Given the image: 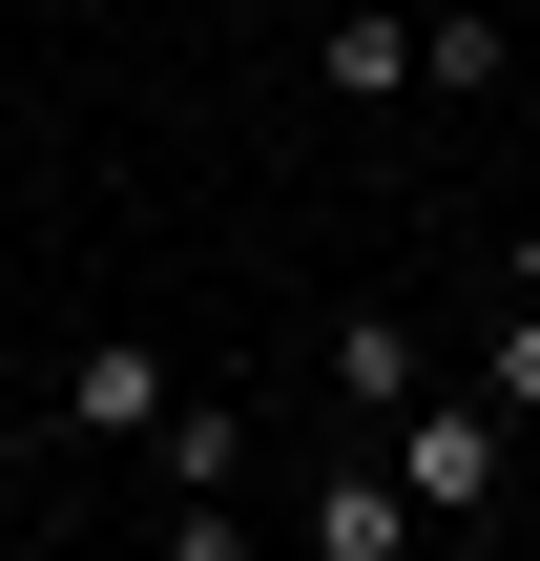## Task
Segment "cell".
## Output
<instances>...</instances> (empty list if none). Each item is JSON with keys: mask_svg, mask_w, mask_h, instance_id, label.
<instances>
[{"mask_svg": "<svg viewBox=\"0 0 540 561\" xmlns=\"http://www.w3.org/2000/svg\"><path fill=\"white\" fill-rule=\"evenodd\" d=\"M375 458H395V500H416L437 541H479V520L520 500V416H499V396H416V416H395Z\"/></svg>", "mask_w": 540, "mask_h": 561, "instance_id": "6da1fadb", "label": "cell"}, {"mask_svg": "<svg viewBox=\"0 0 540 561\" xmlns=\"http://www.w3.org/2000/svg\"><path fill=\"white\" fill-rule=\"evenodd\" d=\"M291 561H437V520L395 500V458H333V479L291 500Z\"/></svg>", "mask_w": 540, "mask_h": 561, "instance_id": "7a4b0ae2", "label": "cell"}, {"mask_svg": "<svg viewBox=\"0 0 540 561\" xmlns=\"http://www.w3.org/2000/svg\"><path fill=\"white\" fill-rule=\"evenodd\" d=\"M312 375H333V416H354V437H395V416L437 396V354H416V312H333V354H312Z\"/></svg>", "mask_w": 540, "mask_h": 561, "instance_id": "3957f363", "label": "cell"}, {"mask_svg": "<svg viewBox=\"0 0 540 561\" xmlns=\"http://www.w3.org/2000/svg\"><path fill=\"white\" fill-rule=\"evenodd\" d=\"M312 83L333 104H416V0H312Z\"/></svg>", "mask_w": 540, "mask_h": 561, "instance_id": "277c9868", "label": "cell"}, {"mask_svg": "<svg viewBox=\"0 0 540 561\" xmlns=\"http://www.w3.org/2000/svg\"><path fill=\"white\" fill-rule=\"evenodd\" d=\"M166 396H187V375H166L146 333H83V354H62V437H146Z\"/></svg>", "mask_w": 540, "mask_h": 561, "instance_id": "5b68a950", "label": "cell"}, {"mask_svg": "<svg viewBox=\"0 0 540 561\" xmlns=\"http://www.w3.org/2000/svg\"><path fill=\"white\" fill-rule=\"evenodd\" d=\"M146 479H166V500H250V416H229V396H166V416H146Z\"/></svg>", "mask_w": 540, "mask_h": 561, "instance_id": "8992f818", "label": "cell"}, {"mask_svg": "<svg viewBox=\"0 0 540 561\" xmlns=\"http://www.w3.org/2000/svg\"><path fill=\"white\" fill-rule=\"evenodd\" d=\"M499 62H520V42H499V0H437V21H416V83H437V104H479Z\"/></svg>", "mask_w": 540, "mask_h": 561, "instance_id": "52a82bcc", "label": "cell"}, {"mask_svg": "<svg viewBox=\"0 0 540 561\" xmlns=\"http://www.w3.org/2000/svg\"><path fill=\"white\" fill-rule=\"evenodd\" d=\"M479 396H499V416H540V312H520V291L479 312Z\"/></svg>", "mask_w": 540, "mask_h": 561, "instance_id": "ba28073f", "label": "cell"}, {"mask_svg": "<svg viewBox=\"0 0 540 561\" xmlns=\"http://www.w3.org/2000/svg\"><path fill=\"white\" fill-rule=\"evenodd\" d=\"M166 561H271V541H250V500H166Z\"/></svg>", "mask_w": 540, "mask_h": 561, "instance_id": "9c48e42d", "label": "cell"}, {"mask_svg": "<svg viewBox=\"0 0 540 561\" xmlns=\"http://www.w3.org/2000/svg\"><path fill=\"white\" fill-rule=\"evenodd\" d=\"M499 291H520V312H540V208H520V229H499Z\"/></svg>", "mask_w": 540, "mask_h": 561, "instance_id": "30bf717a", "label": "cell"}, {"mask_svg": "<svg viewBox=\"0 0 540 561\" xmlns=\"http://www.w3.org/2000/svg\"><path fill=\"white\" fill-rule=\"evenodd\" d=\"M21 561H83V541H21Z\"/></svg>", "mask_w": 540, "mask_h": 561, "instance_id": "8fae6325", "label": "cell"}]
</instances>
